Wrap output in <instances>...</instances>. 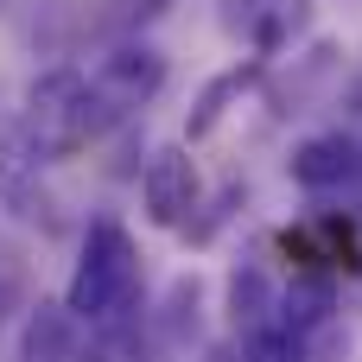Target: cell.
I'll return each instance as SVG.
<instances>
[{
  "mask_svg": "<svg viewBox=\"0 0 362 362\" xmlns=\"http://www.w3.org/2000/svg\"><path fill=\"white\" fill-rule=\"evenodd\" d=\"M337 356H350V331H344L337 318H325V325L305 337V362H337Z\"/></svg>",
  "mask_w": 362,
  "mask_h": 362,
  "instance_id": "obj_12",
  "label": "cell"
},
{
  "mask_svg": "<svg viewBox=\"0 0 362 362\" xmlns=\"http://www.w3.org/2000/svg\"><path fill=\"white\" fill-rule=\"evenodd\" d=\"M140 286V255H134V235L121 223H89L83 235V255H76V274H70V293L64 305L83 318V325H102L115 305H127Z\"/></svg>",
  "mask_w": 362,
  "mask_h": 362,
  "instance_id": "obj_2",
  "label": "cell"
},
{
  "mask_svg": "<svg viewBox=\"0 0 362 362\" xmlns=\"http://www.w3.org/2000/svg\"><path fill=\"white\" fill-rule=\"evenodd\" d=\"M89 83H95L108 121H121V115L146 108V102L165 89V57H159L153 45H115V51L89 70Z\"/></svg>",
  "mask_w": 362,
  "mask_h": 362,
  "instance_id": "obj_3",
  "label": "cell"
},
{
  "mask_svg": "<svg viewBox=\"0 0 362 362\" xmlns=\"http://www.w3.org/2000/svg\"><path fill=\"white\" fill-rule=\"evenodd\" d=\"M242 362H305V337L267 318V325L242 331Z\"/></svg>",
  "mask_w": 362,
  "mask_h": 362,
  "instance_id": "obj_11",
  "label": "cell"
},
{
  "mask_svg": "<svg viewBox=\"0 0 362 362\" xmlns=\"http://www.w3.org/2000/svg\"><path fill=\"white\" fill-rule=\"evenodd\" d=\"M0 6H6V0H0Z\"/></svg>",
  "mask_w": 362,
  "mask_h": 362,
  "instance_id": "obj_15",
  "label": "cell"
},
{
  "mask_svg": "<svg viewBox=\"0 0 362 362\" xmlns=\"http://www.w3.org/2000/svg\"><path fill=\"white\" fill-rule=\"evenodd\" d=\"M356 108H362V89H356Z\"/></svg>",
  "mask_w": 362,
  "mask_h": 362,
  "instance_id": "obj_14",
  "label": "cell"
},
{
  "mask_svg": "<svg viewBox=\"0 0 362 362\" xmlns=\"http://www.w3.org/2000/svg\"><path fill=\"white\" fill-rule=\"evenodd\" d=\"M185 318H197V280H178V286H172V305H165L172 344H185Z\"/></svg>",
  "mask_w": 362,
  "mask_h": 362,
  "instance_id": "obj_13",
  "label": "cell"
},
{
  "mask_svg": "<svg viewBox=\"0 0 362 362\" xmlns=\"http://www.w3.org/2000/svg\"><path fill=\"white\" fill-rule=\"evenodd\" d=\"M248 19V38H255V51L261 57H274L280 45H293L299 32H305V19H312V0H255V13H242ZM235 19V25H242Z\"/></svg>",
  "mask_w": 362,
  "mask_h": 362,
  "instance_id": "obj_8",
  "label": "cell"
},
{
  "mask_svg": "<svg viewBox=\"0 0 362 362\" xmlns=\"http://www.w3.org/2000/svg\"><path fill=\"white\" fill-rule=\"evenodd\" d=\"M140 197H146V216L159 229L191 223V210H197V165H191V153L185 146H153V159L140 172Z\"/></svg>",
  "mask_w": 362,
  "mask_h": 362,
  "instance_id": "obj_4",
  "label": "cell"
},
{
  "mask_svg": "<svg viewBox=\"0 0 362 362\" xmlns=\"http://www.w3.org/2000/svg\"><path fill=\"white\" fill-rule=\"evenodd\" d=\"M76 312L64 299H38L25 331H19V362H70L76 356Z\"/></svg>",
  "mask_w": 362,
  "mask_h": 362,
  "instance_id": "obj_6",
  "label": "cell"
},
{
  "mask_svg": "<svg viewBox=\"0 0 362 362\" xmlns=\"http://www.w3.org/2000/svg\"><path fill=\"white\" fill-rule=\"evenodd\" d=\"M274 286H267V274L255 267V261H242L235 274H229V318H235V331H255V325H267L274 318Z\"/></svg>",
  "mask_w": 362,
  "mask_h": 362,
  "instance_id": "obj_10",
  "label": "cell"
},
{
  "mask_svg": "<svg viewBox=\"0 0 362 362\" xmlns=\"http://www.w3.org/2000/svg\"><path fill=\"white\" fill-rule=\"evenodd\" d=\"M331 312H337V286H331L325 274H299V280L274 299V325H286V331H299V337H312Z\"/></svg>",
  "mask_w": 362,
  "mask_h": 362,
  "instance_id": "obj_7",
  "label": "cell"
},
{
  "mask_svg": "<svg viewBox=\"0 0 362 362\" xmlns=\"http://www.w3.org/2000/svg\"><path fill=\"white\" fill-rule=\"evenodd\" d=\"M51 159L57 153H76L83 140H95L108 127V108L95 95V83L83 70H45L32 89H25V121H19Z\"/></svg>",
  "mask_w": 362,
  "mask_h": 362,
  "instance_id": "obj_1",
  "label": "cell"
},
{
  "mask_svg": "<svg viewBox=\"0 0 362 362\" xmlns=\"http://www.w3.org/2000/svg\"><path fill=\"white\" fill-rule=\"evenodd\" d=\"M255 76H261V57H248V64H235V70L210 76V83H204V95L191 102V127H185V134H191V140H204V134L229 115V102H235L242 89H255Z\"/></svg>",
  "mask_w": 362,
  "mask_h": 362,
  "instance_id": "obj_9",
  "label": "cell"
},
{
  "mask_svg": "<svg viewBox=\"0 0 362 362\" xmlns=\"http://www.w3.org/2000/svg\"><path fill=\"white\" fill-rule=\"evenodd\" d=\"M362 178V146L350 134H312L293 146V185L305 191H337V185H356Z\"/></svg>",
  "mask_w": 362,
  "mask_h": 362,
  "instance_id": "obj_5",
  "label": "cell"
}]
</instances>
